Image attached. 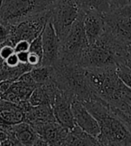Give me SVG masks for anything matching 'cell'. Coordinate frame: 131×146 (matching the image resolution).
I'll return each instance as SVG.
<instances>
[{
	"instance_id": "1",
	"label": "cell",
	"mask_w": 131,
	"mask_h": 146,
	"mask_svg": "<svg viewBox=\"0 0 131 146\" xmlns=\"http://www.w3.org/2000/svg\"><path fill=\"white\" fill-rule=\"evenodd\" d=\"M87 81L94 96L110 106L123 110L131 105V88L117 72V66L86 68Z\"/></svg>"
},
{
	"instance_id": "2",
	"label": "cell",
	"mask_w": 131,
	"mask_h": 146,
	"mask_svg": "<svg viewBox=\"0 0 131 146\" xmlns=\"http://www.w3.org/2000/svg\"><path fill=\"white\" fill-rule=\"evenodd\" d=\"M98 122L100 145H131V133L126 124L116 116L108 104L97 96L81 102Z\"/></svg>"
},
{
	"instance_id": "3",
	"label": "cell",
	"mask_w": 131,
	"mask_h": 146,
	"mask_svg": "<svg viewBox=\"0 0 131 146\" xmlns=\"http://www.w3.org/2000/svg\"><path fill=\"white\" fill-rule=\"evenodd\" d=\"M127 43L106 25L104 32L88 45L79 65L84 68H106L122 64Z\"/></svg>"
},
{
	"instance_id": "4",
	"label": "cell",
	"mask_w": 131,
	"mask_h": 146,
	"mask_svg": "<svg viewBox=\"0 0 131 146\" xmlns=\"http://www.w3.org/2000/svg\"><path fill=\"white\" fill-rule=\"evenodd\" d=\"M84 13L85 12L82 10L66 36L60 41L59 60L57 63L79 65L85 51L88 46L83 25Z\"/></svg>"
},
{
	"instance_id": "5",
	"label": "cell",
	"mask_w": 131,
	"mask_h": 146,
	"mask_svg": "<svg viewBox=\"0 0 131 146\" xmlns=\"http://www.w3.org/2000/svg\"><path fill=\"white\" fill-rule=\"evenodd\" d=\"M82 11L80 0H58L50 9V20L60 41Z\"/></svg>"
},
{
	"instance_id": "6",
	"label": "cell",
	"mask_w": 131,
	"mask_h": 146,
	"mask_svg": "<svg viewBox=\"0 0 131 146\" xmlns=\"http://www.w3.org/2000/svg\"><path fill=\"white\" fill-rule=\"evenodd\" d=\"M50 18V10L31 13L14 24H9L8 40L14 46L20 40L31 42L43 31Z\"/></svg>"
},
{
	"instance_id": "7",
	"label": "cell",
	"mask_w": 131,
	"mask_h": 146,
	"mask_svg": "<svg viewBox=\"0 0 131 146\" xmlns=\"http://www.w3.org/2000/svg\"><path fill=\"white\" fill-rule=\"evenodd\" d=\"M42 47L43 54L42 66H55L59 60L60 39L53 27L50 18L42 31Z\"/></svg>"
},
{
	"instance_id": "8",
	"label": "cell",
	"mask_w": 131,
	"mask_h": 146,
	"mask_svg": "<svg viewBox=\"0 0 131 146\" xmlns=\"http://www.w3.org/2000/svg\"><path fill=\"white\" fill-rule=\"evenodd\" d=\"M33 0H3L0 4V21L14 24L32 13Z\"/></svg>"
},
{
	"instance_id": "9",
	"label": "cell",
	"mask_w": 131,
	"mask_h": 146,
	"mask_svg": "<svg viewBox=\"0 0 131 146\" xmlns=\"http://www.w3.org/2000/svg\"><path fill=\"white\" fill-rule=\"evenodd\" d=\"M72 101L73 99L69 94L60 89H57L54 103L52 104L53 112L56 122L68 129H71L75 126L73 114L71 111Z\"/></svg>"
},
{
	"instance_id": "10",
	"label": "cell",
	"mask_w": 131,
	"mask_h": 146,
	"mask_svg": "<svg viewBox=\"0 0 131 146\" xmlns=\"http://www.w3.org/2000/svg\"><path fill=\"white\" fill-rule=\"evenodd\" d=\"M71 111L73 114L75 125L80 127L85 132L97 137L100 133V127L97 120L87 111L83 104L78 100H73L71 103Z\"/></svg>"
},
{
	"instance_id": "11",
	"label": "cell",
	"mask_w": 131,
	"mask_h": 146,
	"mask_svg": "<svg viewBox=\"0 0 131 146\" xmlns=\"http://www.w3.org/2000/svg\"><path fill=\"white\" fill-rule=\"evenodd\" d=\"M83 25L89 45L94 43L104 32L106 29L104 15L94 11H86L83 18Z\"/></svg>"
},
{
	"instance_id": "12",
	"label": "cell",
	"mask_w": 131,
	"mask_h": 146,
	"mask_svg": "<svg viewBox=\"0 0 131 146\" xmlns=\"http://www.w3.org/2000/svg\"><path fill=\"white\" fill-rule=\"evenodd\" d=\"M106 25L119 38L131 43V17H123L114 11L104 15Z\"/></svg>"
},
{
	"instance_id": "13",
	"label": "cell",
	"mask_w": 131,
	"mask_h": 146,
	"mask_svg": "<svg viewBox=\"0 0 131 146\" xmlns=\"http://www.w3.org/2000/svg\"><path fill=\"white\" fill-rule=\"evenodd\" d=\"M24 121V112L16 104L0 98V126H11Z\"/></svg>"
},
{
	"instance_id": "14",
	"label": "cell",
	"mask_w": 131,
	"mask_h": 146,
	"mask_svg": "<svg viewBox=\"0 0 131 146\" xmlns=\"http://www.w3.org/2000/svg\"><path fill=\"white\" fill-rule=\"evenodd\" d=\"M64 145H100V143L96 137L75 125L71 129H69Z\"/></svg>"
},
{
	"instance_id": "15",
	"label": "cell",
	"mask_w": 131,
	"mask_h": 146,
	"mask_svg": "<svg viewBox=\"0 0 131 146\" xmlns=\"http://www.w3.org/2000/svg\"><path fill=\"white\" fill-rule=\"evenodd\" d=\"M80 3L84 12L94 11L104 15L112 12L110 0H80Z\"/></svg>"
},
{
	"instance_id": "16",
	"label": "cell",
	"mask_w": 131,
	"mask_h": 146,
	"mask_svg": "<svg viewBox=\"0 0 131 146\" xmlns=\"http://www.w3.org/2000/svg\"><path fill=\"white\" fill-rule=\"evenodd\" d=\"M53 70V66H42V65H40V66L33 67L30 70V73L35 83L39 85L45 83L52 78Z\"/></svg>"
},
{
	"instance_id": "17",
	"label": "cell",
	"mask_w": 131,
	"mask_h": 146,
	"mask_svg": "<svg viewBox=\"0 0 131 146\" xmlns=\"http://www.w3.org/2000/svg\"><path fill=\"white\" fill-rule=\"evenodd\" d=\"M58 0H33L32 13L50 10Z\"/></svg>"
},
{
	"instance_id": "18",
	"label": "cell",
	"mask_w": 131,
	"mask_h": 146,
	"mask_svg": "<svg viewBox=\"0 0 131 146\" xmlns=\"http://www.w3.org/2000/svg\"><path fill=\"white\" fill-rule=\"evenodd\" d=\"M117 72L122 81L131 88V69L123 64H119L117 65Z\"/></svg>"
},
{
	"instance_id": "19",
	"label": "cell",
	"mask_w": 131,
	"mask_h": 146,
	"mask_svg": "<svg viewBox=\"0 0 131 146\" xmlns=\"http://www.w3.org/2000/svg\"><path fill=\"white\" fill-rule=\"evenodd\" d=\"M29 52L35 53L42 57L43 54V47H42V32L35 38L31 43H30V49Z\"/></svg>"
},
{
	"instance_id": "20",
	"label": "cell",
	"mask_w": 131,
	"mask_h": 146,
	"mask_svg": "<svg viewBox=\"0 0 131 146\" xmlns=\"http://www.w3.org/2000/svg\"><path fill=\"white\" fill-rule=\"evenodd\" d=\"M13 53H14L13 46L8 39L5 42H4L2 45H0V57H1L4 61Z\"/></svg>"
},
{
	"instance_id": "21",
	"label": "cell",
	"mask_w": 131,
	"mask_h": 146,
	"mask_svg": "<svg viewBox=\"0 0 131 146\" xmlns=\"http://www.w3.org/2000/svg\"><path fill=\"white\" fill-rule=\"evenodd\" d=\"M9 38V23L0 21V45H2Z\"/></svg>"
},
{
	"instance_id": "22",
	"label": "cell",
	"mask_w": 131,
	"mask_h": 146,
	"mask_svg": "<svg viewBox=\"0 0 131 146\" xmlns=\"http://www.w3.org/2000/svg\"><path fill=\"white\" fill-rule=\"evenodd\" d=\"M41 60L42 57L35 53H31L29 52V55H28V64L31 65V66L33 67H37V66H40L41 65Z\"/></svg>"
},
{
	"instance_id": "23",
	"label": "cell",
	"mask_w": 131,
	"mask_h": 146,
	"mask_svg": "<svg viewBox=\"0 0 131 146\" xmlns=\"http://www.w3.org/2000/svg\"><path fill=\"white\" fill-rule=\"evenodd\" d=\"M13 48L15 53L28 52L29 49H30V42L27 40H20L14 44Z\"/></svg>"
},
{
	"instance_id": "24",
	"label": "cell",
	"mask_w": 131,
	"mask_h": 146,
	"mask_svg": "<svg viewBox=\"0 0 131 146\" xmlns=\"http://www.w3.org/2000/svg\"><path fill=\"white\" fill-rule=\"evenodd\" d=\"M21 62H19V59L17 57L16 53L14 52L13 54H11L9 57H7L5 60V64L8 67H15L17 65H19Z\"/></svg>"
},
{
	"instance_id": "25",
	"label": "cell",
	"mask_w": 131,
	"mask_h": 146,
	"mask_svg": "<svg viewBox=\"0 0 131 146\" xmlns=\"http://www.w3.org/2000/svg\"><path fill=\"white\" fill-rule=\"evenodd\" d=\"M123 65H125L128 68L131 69V43H127L126 53L123 60Z\"/></svg>"
},
{
	"instance_id": "26",
	"label": "cell",
	"mask_w": 131,
	"mask_h": 146,
	"mask_svg": "<svg viewBox=\"0 0 131 146\" xmlns=\"http://www.w3.org/2000/svg\"><path fill=\"white\" fill-rule=\"evenodd\" d=\"M111 6H112V12L120 9L128 4V0H110Z\"/></svg>"
},
{
	"instance_id": "27",
	"label": "cell",
	"mask_w": 131,
	"mask_h": 146,
	"mask_svg": "<svg viewBox=\"0 0 131 146\" xmlns=\"http://www.w3.org/2000/svg\"><path fill=\"white\" fill-rule=\"evenodd\" d=\"M117 14L123 17H131V4H128L120 9L114 11Z\"/></svg>"
},
{
	"instance_id": "28",
	"label": "cell",
	"mask_w": 131,
	"mask_h": 146,
	"mask_svg": "<svg viewBox=\"0 0 131 146\" xmlns=\"http://www.w3.org/2000/svg\"><path fill=\"white\" fill-rule=\"evenodd\" d=\"M13 82V81H12V80H8V79L1 80V81H0V96L4 94L7 90L10 88V86H11Z\"/></svg>"
},
{
	"instance_id": "29",
	"label": "cell",
	"mask_w": 131,
	"mask_h": 146,
	"mask_svg": "<svg viewBox=\"0 0 131 146\" xmlns=\"http://www.w3.org/2000/svg\"><path fill=\"white\" fill-rule=\"evenodd\" d=\"M17 57L19 59V62L23 64H27L28 63V55H29V51L28 52H20L16 53Z\"/></svg>"
},
{
	"instance_id": "30",
	"label": "cell",
	"mask_w": 131,
	"mask_h": 146,
	"mask_svg": "<svg viewBox=\"0 0 131 146\" xmlns=\"http://www.w3.org/2000/svg\"><path fill=\"white\" fill-rule=\"evenodd\" d=\"M8 138H9L8 133L5 130L4 127H2L1 126H0V145H1V143L3 142H5V140L8 139Z\"/></svg>"
},
{
	"instance_id": "31",
	"label": "cell",
	"mask_w": 131,
	"mask_h": 146,
	"mask_svg": "<svg viewBox=\"0 0 131 146\" xmlns=\"http://www.w3.org/2000/svg\"><path fill=\"white\" fill-rule=\"evenodd\" d=\"M4 67H5V61L2 59L1 57H0V72L2 71V70L4 69Z\"/></svg>"
},
{
	"instance_id": "32",
	"label": "cell",
	"mask_w": 131,
	"mask_h": 146,
	"mask_svg": "<svg viewBox=\"0 0 131 146\" xmlns=\"http://www.w3.org/2000/svg\"><path fill=\"white\" fill-rule=\"evenodd\" d=\"M128 4H131V0H128Z\"/></svg>"
},
{
	"instance_id": "33",
	"label": "cell",
	"mask_w": 131,
	"mask_h": 146,
	"mask_svg": "<svg viewBox=\"0 0 131 146\" xmlns=\"http://www.w3.org/2000/svg\"><path fill=\"white\" fill-rule=\"evenodd\" d=\"M2 1H3V0H0V4H1V3H2Z\"/></svg>"
}]
</instances>
